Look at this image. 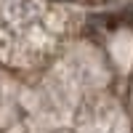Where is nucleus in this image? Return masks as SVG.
Masks as SVG:
<instances>
[{
  "mask_svg": "<svg viewBox=\"0 0 133 133\" xmlns=\"http://www.w3.org/2000/svg\"><path fill=\"white\" fill-rule=\"evenodd\" d=\"M130 16H133V11H130Z\"/></svg>",
  "mask_w": 133,
  "mask_h": 133,
  "instance_id": "nucleus-1",
  "label": "nucleus"
}]
</instances>
